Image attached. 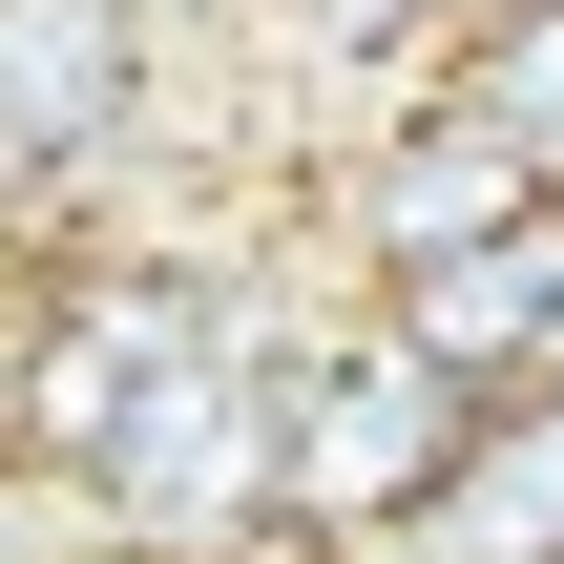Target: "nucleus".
Segmentation results:
<instances>
[{"label": "nucleus", "mask_w": 564, "mask_h": 564, "mask_svg": "<svg viewBox=\"0 0 564 564\" xmlns=\"http://www.w3.org/2000/svg\"><path fill=\"white\" fill-rule=\"evenodd\" d=\"M209 314H230L209 272H21V293H0V460H21V481H84V440H105Z\"/></svg>", "instance_id": "obj_3"}, {"label": "nucleus", "mask_w": 564, "mask_h": 564, "mask_svg": "<svg viewBox=\"0 0 564 564\" xmlns=\"http://www.w3.org/2000/svg\"><path fill=\"white\" fill-rule=\"evenodd\" d=\"M460 377L398 335V314H356V335H293L272 356V523L293 544H335V564H377L398 523H419V481L460 460Z\"/></svg>", "instance_id": "obj_1"}, {"label": "nucleus", "mask_w": 564, "mask_h": 564, "mask_svg": "<svg viewBox=\"0 0 564 564\" xmlns=\"http://www.w3.org/2000/svg\"><path fill=\"white\" fill-rule=\"evenodd\" d=\"M293 63H335L356 105H398V84H440V42H460V0H251Z\"/></svg>", "instance_id": "obj_8"}, {"label": "nucleus", "mask_w": 564, "mask_h": 564, "mask_svg": "<svg viewBox=\"0 0 564 564\" xmlns=\"http://www.w3.org/2000/svg\"><path fill=\"white\" fill-rule=\"evenodd\" d=\"M147 63H167V21H147V0H0V230L126 167Z\"/></svg>", "instance_id": "obj_5"}, {"label": "nucleus", "mask_w": 564, "mask_h": 564, "mask_svg": "<svg viewBox=\"0 0 564 564\" xmlns=\"http://www.w3.org/2000/svg\"><path fill=\"white\" fill-rule=\"evenodd\" d=\"M564 167L502 126V105H460V84H398L356 147H335V251L398 293V272H440V251H481V230H523Z\"/></svg>", "instance_id": "obj_4"}, {"label": "nucleus", "mask_w": 564, "mask_h": 564, "mask_svg": "<svg viewBox=\"0 0 564 564\" xmlns=\"http://www.w3.org/2000/svg\"><path fill=\"white\" fill-rule=\"evenodd\" d=\"M63 523H105V544H272V335L209 314V335L84 440Z\"/></svg>", "instance_id": "obj_2"}, {"label": "nucleus", "mask_w": 564, "mask_h": 564, "mask_svg": "<svg viewBox=\"0 0 564 564\" xmlns=\"http://www.w3.org/2000/svg\"><path fill=\"white\" fill-rule=\"evenodd\" d=\"M377 564H564V377H502Z\"/></svg>", "instance_id": "obj_6"}, {"label": "nucleus", "mask_w": 564, "mask_h": 564, "mask_svg": "<svg viewBox=\"0 0 564 564\" xmlns=\"http://www.w3.org/2000/svg\"><path fill=\"white\" fill-rule=\"evenodd\" d=\"M147 21H251V0H147Z\"/></svg>", "instance_id": "obj_12"}, {"label": "nucleus", "mask_w": 564, "mask_h": 564, "mask_svg": "<svg viewBox=\"0 0 564 564\" xmlns=\"http://www.w3.org/2000/svg\"><path fill=\"white\" fill-rule=\"evenodd\" d=\"M460 398H502V377H564V188L523 209V230H481V251H440V272H398L377 293Z\"/></svg>", "instance_id": "obj_7"}, {"label": "nucleus", "mask_w": 564, "mask_h": 564, "mask_svg": "<svg viewBox=\"0 0 564 564\" xmlns=\"http://www.w3.org/2000/svg\"><path fill=\"white\" fill-rule=\"evenodd\" d=\"M0 564H63V481H21V460H0Z\"/></svg>", "instance_id": "obj_10"}, {"label": "nucleus", "mask_w": 564, "mask_h": 564, "mask_svg": "<svg viewBox=\"0 0 564 564\" xmlns=\"http://www.w3.org/2000/svg\"><path fill=\"white\" fill-rule=\"evenodd\" d=\"M63 564H251V544H105V523H84Z\"/></svg>", "instance_id": "obj_11"}, {"label": "nucleus", "mask_w": 564, "mask_h": 564, "mask_svg": "<svg viewBox=\"0 0 564 564\" xmlns=\"http://www.w3.org/2000/svg\"><path fill=\"white\" fill-rule=\"evenodd\" d=\"M440 84H460V105H502V126H523V147L564 167V0H460Z\"/></svg>", "instance_id": "obj_9"}]
</instances>
